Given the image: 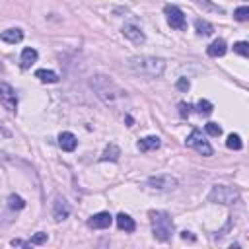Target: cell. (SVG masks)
I'll return each instance as SVG.
<instances>
[{
	"mask_svg": "<svg viewBox=\"0 0 249 249\" xmlns=\"http://www.w3.org/2000/svg\"><path fill=\"white\" fill-rule=\"evenodd\" d=\"M181 237H183V239H191V241H195V237L191 235V231H183V233H181Z\"/></svg>",
	"mask_w": 249,
	"mask_h": 249,
	"instance_id": "1f68e13d",
	"label": "cell"
},
{
	"mask_svg": "<svg viewBox=\"0 0 249 249\" xmlns=\"http://www.w3.org/2000/svg\"><path fill=\"white\" fill-rule=\"evenodd\" d=\"M128 66L134 74L144 76V78H160L165 70V60L158 58V56H148V54H140V56H132L128 60Z\"/></svg>",
	"mask_w": 249,
	"mask_h": 249,
	"instance_id": "7a4b0ae2",
	"label": "cell"
},
{
	"mask_svg": "<svg viewBox=\"0 0 249 249\" xmlns=\"http://www.w3.org/2000/svg\"><path fill=\"white\" fill-rule=\"evenodd\" d=\"M0 101H2L4 109H8L10 113H16V109H18V95H16L14 88L10 84H6V82L0 84Z\"/></svg>",
	"mask_w": 249,
	"mask_h": 249,
	"instance_id": "52a82bcc",
	"label": "cell"
},
{
	"mask_svg": "<svg viewBox=\"0 0 249 249\" xmlns=\"http://www.w3.org/2000/svg\"><path fill=\"white\" fill-rule=\"evenodd\" d=\"M113 224V216L109 212H97L93 214L89 220H88V226L93 228V230H105Z\"/></svg>",
	"mask_w": 249,
	"mask_h": 249,
	"instance_id": "8fae6325",
	"label": "cell"
},
{
	"mask_svg": "<svg viewBox=\"0 0 249 249\" xmlns=\"http://www.w3.org/2000/svg\"><path fill=\"white\" fill-rule=\"evenodd\" d=\"M148 187L156 189V191H171L177 187V179L171 175H156L148 179Z\"/></svg>",
	"mask_w": 249,
	"mask_h": 249,
	"instance_id": "ba28073f",
	"label": "cell"
},
{
	"mask_svg": "<svg viewBox=\"0 0 249 249\" xmlns=\"http://www.w3.org/2000/svg\"><path fill=\"white\" fill-rule=\"evenodd\" d=\"M226 146H228L230 150H241V148H243V142H241L239 134H230L228 140H226Z\"/></svg>",
	"mask_w": 249,
	"mask_h": 249,
	"instance_id": "7402d4cb",
	"label": "cell"
},
{
	"mask_svg": "<svg viewBox=\"0 0 249 249\" xmlns=\"http://www.w3.org/2000/svg\"><path fill=\"white\" fill-rule=\"evenodd\" d=\"M212 109H214V105H212L210 101H206V99H200V101L196 103V111H198L200 115H210Z\"/></svg>",
	"mask_w": 249,
	"mask_h": 249,
	"instance_id": "cb8c5ba5",
	"label": "cell"
},
{
	"mask_svg": "<svg viewBox=\"0 0 249 249\" xmlns=\"http://www.w3.org/2000/svg\"><path fill=\"white\" fill-rule=\"evenodd\" d=\"M0 136H10V130H6L2 124H0Z\"/></svg>",
	"mask_w": 249,
	"mask_h": 249,
	"instance_id": "d6a6232c",
	"label": "cell"
},
{
	"mask_svg": "<svg viewBox=\"0 0 249 249\" xmlns=\"http://www.w3.org/2000/svg\"><path fill=\"white\" fill-rule=\"evenodd\" d=\"M45 241H47V233L37 231V233H35V235H33V237H31L27 243H29V245H41V243H45Z\"/></svg>",
	"mask_w": 249,
	"mask_h": 249,
	"instance_id": "83f0119b",
	"label": "cell"
},
{
	"mask_svg": "<svg viewBox=\"0 0 249 249\" xmlns=\"http://www.w3.org/2000/svg\"><path fill=\"white\" fill-rule=\"evenodd\" d=\"M35 60H37V51H35V49H31V47L23 49V53H21V60H19L21 68H23V70L31 68V64H33Z\"/></svg>",
	"mask_w": 249,
	"mask_h": 249,
	"instance_id": "e0dca14e",
	"label": "cell"
},
{
	"mask_svg": "<svg viewBox=\"0 0 249 249\" xmlns=\"http://www.w3.org/2000/svg\"><path fill=\"white\" fill-rule=\"evenodd\" d=\"M10 243H12L14 247H29V243H27V241H21V239H12Z\"/></svg>",
	"mask_w": 249,
	"mask_h": 249,
	"instance_id": "4dcf8cb0",
	"label": "cell"
},
{
	"mask_svg": "<svg viewBox=\"0 0 249 249\" xmlns=\"http://www.w3.org/2000/svg\"><path fill=\"white\" fill-rule=\"evenodd\" d=\"M8 206H10L12 210H21V208L25 206V200H23L21 196H18V195H10V196H8Z\"/></svg>",
	"mask_w": 249,
	"mask_h": 249,
	"instance_id": "603a6c76",
	"label": "cell"
},
{
	"mask_svg": "<svg viewBox=\"0 0 249 249\" xmlns=\"http://www.w3.org/2000/svg\"><path fill=\"white\" fill-rule=\"evenodd\" d=\"M208 198L212 202L230 206V204L239 202V191L235 187H228V185H214L212 191H210V195H208Z\"/></svg>",
	"mask_w": 249,
	"mask_h": 249,
	"instance_id": "277c9868",
	"label": "cell"
},
{
	"mask_svg": "<svg viewBox=\"0 0 249 249\" xmlns=\"http://www.w3.org/2000/svg\"><path fill=\"white\" fill-rule=\"evenodd\" d=\"M226 51H228V47H226V41H224V39H216V41H212V43L208 45V49H206L208 56H212V58H216V56H224Z\"/></svg>",
	"mask_w": 249,
	"mask_h": 249,
	"instance_id": "9a60e30c",
	"label": "cell"
},
{
	"mask_svg": "<svg viewBox=\"0 0 249 249\" xmlns=\"http://www.w3.org/2000/svg\"><path fill=\"white\" fill-rule=\"evenodd\" d=\"M195 29H196L198 35H212L214 33V25L206 19H200V18L195 19Z\"/></svg>",
	"mask_w": 249,
	"mask_h": 249,
	"instance_id": "ffe728a7",
	"label": "cell"
},
{
	"mask_svg": "<svg viewBox=\"0 0 249 249\" xmlns=\"http://www.w3.org/2000/svg\"><path fill=\"white\" fill-rule=\"evenodd\" d=\"M115 222H117V226H119V230H123V231H134L136 230V222L128 216V214H124V212H121V214H117V218H115Z\"/></svg>",
	"mask_w": 249,
	"mask_h": 249,
	"instance_id": "5bb4252c",
	"label": "cell"
},
{
	"mask_svg": "<svg viewBox=\"0 0 249 249\" xmlns=\"http://www.w3.org/2000/svg\"><path fill=\"white\" fill-rule=\"evenodd\" d=\"M233 51L237 54H241V56H249V43L247 41H239V43L233 45Z\"/></svg>",
	"mask_w": 249,
	"mask_h": 249,
	"instance_id": "484cf974",
	"label": "cell"
},
{
	"mask_svg": "<svg viewBox=\"0 0 249 249\" xmlns=\"http://www.w3.org/2000/svg\"><path fill=\"white\" fill-rule=\"evenodd\" d=\"M91 88L95 89L97 97L111 109L115 111H123L128 107V95L126 91L117 86L109 76H103V74H95L91 76Z\"/></svg>",
	"mask_w": 249,
	"mask_h": 249,
	"instance_id": "6da1fadb",
	"label": "cell"
},
{
	"mask_svg": "<svg viewBox=\"0 0 249 249\" xmlns=\"http://www.w3.org/2000/svg\"><path fill=\"white\" fill-rule=\"evenodd\" d=\"M161 144V140L158 136H144L138 140V150L140 152H150V150H158Z\"/></svg>",
	"mask_w": 249,
	"mask_h": 249,
	"instance_id": "2e32d148",
	"label": "cell"
},
{
	"mask_svg": "<svg viewBox=\"0 0 249 249\" xmlns=\"http://www.w3.org/2000/svg\"><path fill=\"white\" fill-rule=\"evenodd\" d=\"M58 146L64 150V152H74L76 146H78V140L72 132H60L58 134Z\"/></svg>",
	"mask_w": 249,
	"mask_h": 249,
	"instance_id": "7c38bea8",
	"label": "cell"
},
{
	"mask_svg": "<svg viewBox=\"0 0 249 249\" xmlns=\"http://www.w3.org/2000/svg\"><path fill=\"white\" fill-rule=\"evenodd\" d=\"M191 88V82L187 80V78H179L177 80V89H181V91H187Z\"/></svg>",
	"mask_w": 249,
	"mask_h": 249,
	"instance_id": "f546056e",
	"label": "cell"
},
{
	"mask_svg": "<svg viewBox=\"0 0 249 249\" xmlns=\"http://www.w3.org/2000/svg\"><path fill=\"white\" fill-rule=\"evenodd\" d=\"M119 156H121V150H119V146L117 144H109L105 150H103V154H101V161H117L119 160Z\"/></svg>",
	"mask_w": 249,
	"mask_h": 249,
	"instance_id": "ac0fdd59",
	"label": "cell"
},
{
	"mask_svg": "<svg viewBox=\"0 0 249 249\" xmlns=\"http://www.w3.org/2000/svg\"><path fill=\"white\" fill-rule=\"evenodd\" d=\"M185 144H187L189 148H195V150H196L198 154H202V156H212V146L208 144V140L202 138V132H200L198 128H195V130L187 136Z\"/></svg>",
	"mask_w": 249,
	"mask_h": 249,
	"instance_id": "8992f818",
	"label": "cell"
},
{
	"mask_svg": "<svg viewBox=\"0 0 249 249\" xmlns=\"http://www.w3.org/2000/svg\"><path fill=\"white\" fill-rule=\"evenodd\" d=\"M70 216V204L62 198V196H56L54 198V204H53V218L56 222H62Z\"/></svg>",
	"mask_w": 249,
	"mask_h": 249,
	"instance_id": "30bf717a",
	"label": "cell"
},
{
	"mask_svg": "<svg viewBox=\"0 0 249 249\" xmlns=\"http://www.w3.org/2000/svg\"><path fill=\"white\" fill-rule=\"evenodd\" d=\"M191 109H193V107H191L189 103H185V101H181V103H179V115H181V117H189Z\"/></svg>",
	"mask_w": 249,
	"mask_h": 249,
	"instance_id": "f1b7e54d",
	"label": "cell"
},
{
	"mask_svg": "<svg viewBox=\"0 0 249 249\" xmlns=\"http://www.w3.org/2000/svg\"><path fill=\"white\" fill-rule=\"evenodd\" d=\"M0 39H2L4 43L16 45V43H19V41L23 39V31H21V29H18V27H12V29L2 31V33H0Z\"/></svg>",
	"mask_w": 249,
	"mask_h": 249,
	"instance_id": "4fadbf2b",
	"label": "cell"
},
{
	"mask_svg": "<svg viewBox=\"0 0 249 249\" xmlns=\"http://www.w3.org/2000/svg\"><path fill=\"white\" fill-rule=\"evenodd\" d=\"M123 35H124L128 41H132L134 45H142V43L146 41L144 31H142L136 23H124V25H123Z\"/></svg>",
	"mask_w": 249,
	"mask_h": 249,
	"instance_id": "9c48e42d",
	"label": "cell"
},
{
	"mask_svg": "<svg viewBox=\"0 0 249 249\" xmlns=\"http://www.w3.org/2000/svg\"><path fill=\"white\" fill-rule=\"evenodd\" d=\"M206 132L210 134V136H220L222 134V126L218 124V123H206Z\"/></svg>",
	"mask_w": 249,
	"mask_h": 249,
	"instance_id": "4316f807",
	"label": "cell"
},
{
	"mask_svg": "<svg viewBox=\"0 0 249 249\" xmlns=\"http://www.w3.org/2000/svg\"><path fill=\"white\" fill-rule=\"evenodd\" d=\"M163 12H165V18H167V23H169L171 29H177V31H185L187 29V19H185V14L181 12L179 6L167 4L163 8Z\"/></svg>",
	"mask_w": 249,
	"mask_h": 249,
	"instance_id": "5b68a950",
	"label": "cell"
},
{
	"mask_svg": "<svg viewBox=\"0 0 249 249\" xmlns=\"http://www.w3.org/2000/svg\"><path fill=\"white\" fill-rule=\"evenodd\" d=\"M198 8H204V10H208V12H216V14H224V8H220V6H216V4H212L210 0H193Z\"/></svg>",
	"mask_w": 249,
	"mask_h": 249,
	"instance_id": "44dd1931",
	"label": "cell"
},
{
	"mask_svg": "<svg viewBox=\"0 0 249 249\" xmlns=\"http://www.w3.org/2000/svg\"><path fill=\"white\" fill-rule=\"evenodd\" d=\"M35 78H39L41 82H47V84H54V82H58V74L53 72V70H45V68L35 70Z\"/></svg>",
	"mask_w": 249,
	"mask_h": 249,
	"instance_id": "d6986e66",
	"label": "cell"
},
{
	"mask_svg": "<svg viewBox=\"0 0 249 249\" xmlns=\"http://www.w3.org/2000/svg\"><path fill=\"white\" fill-rule=\"evenodd\" d=\"M150 222H152V233L158 241H169L171 239L175 226H173V220L167 212H163V210L150 212Z\"/></svg>",
	"mask_w": 249,
	"mask_h": 249,
	"instance_id": "3957f363",
	"label": "cell"
},
{
	"mask_svg": "<svg viewBox=\"0 0 249 249\" xmlns=\"http://www.w3.org/2000/svg\"><path fill=\"white\" fill-rule=\"evenodd\" d=\"M233 18L237 21H247L249 19V8L247 6H239L235 12H233Z\"/></svg>",
	"mask_w": 249,
	"mask_h": 249,
	"instance_id": "d4e9b609",
	"label": "cell"
}]
</instances>
